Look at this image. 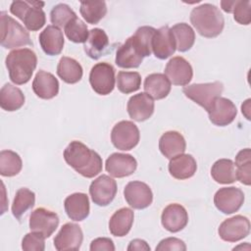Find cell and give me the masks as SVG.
<instances>
[{
  "instance_id": "obj_5",
  "label": "cell",
  "mask_w": 251,
  "mask_h": 251,
  "mask_svg": "<svg viewBox=\"0 0 251 251\" xmlns=\"http://www.w3.org/2000/svg\"><path fill=\"white\" fill-rule=\"evenodd\" d=\"M1 45L7 49H13L25 45H32L29 33L24 26L4 11L0 13Z\"/></svg>"
},
{
  "instance_id": "obj_15",
  "label": "cell",
  "mask_w": 251,
  "mask_h": 251,
  "mask_svg": "<svg viewBox=\"0 0 251 251\" xmlns=\"http://www.w3.org/2000/svg\"><path fill=\"white\" fill-rule=\"evenodd\" d=\"M165 75L175 85H187L193 76V70L190 63L183 57L172 58L166 65Z\"/></svg>"
},
{
  "instance_id": "obj_17",
  "label": "cell",
  "mask_w": 251,
  "mask_h": 251,
  "mask_svg": "<svg viewBox=\"0 0 251 251\" xmlns=\"http://www.w3.org/2000/svg\"><path fill=\"white\" fill-rule=\"evenodd\" d=\"M137 168V162L130 154L113 153L110 155L105 164L107 173L113 177H126L132 175Z\"/></svg>"
},
{
  "instance_id": "obj_19",
  "label": "cell",
  "mask_w": 251,
  "mask_h": 251,
  "mask_svg": "<svg viewBox=\"0 0 251 251\" xmlns=\"http://www.w3.org/2000/svg\"><path fill=\"white\" fill-rule=\"evenodd\" d=\"M154 100L147 93L141 92L131 96L126 105L127 113L133 121L144 122L154 113Z\"/></svg>"
},
{
  "instance_id": "obj_4",
  "label": "cell",
  "mask_w": 251,
  "mask_h": 251,
  "mask_svg": "<svg viewBox=\"0 0 251 251\" xmlns=\"http://www.w3.org/2000/svg\"><path fill=\"white\" fill-rule=\"evenodd\" d=\"M43 6L44 2L14 1L10 6V12L24 23L27 30L36 31L43 27L46 22Z\"/></svg>"
},
{
  "instance_id": "obj_40",
  "label": "cell",
  "mask_w": 251,
  "mask_h": 251,
  "mask_svg": "<svg viewBox=\"0 0 251 251\" xmlns=\"http://www.w3.org/2000/svg\"><path fill=\"white\" fill-rule=\"evenodd\" d=\"M156 28L148 25L140 26L136 29L135 33L131 35L136 42L137 46L142 52L143 57H148L152 52V38Z\"/></svg>"
},
{
  "instance_id": "obj_28",
  "label": "cell",
  "mask_w": 251,
  "mask_h": 251,
  "mask_svg": "<svg viewBox=\"0 0 251 251\" xmlns=\"http://www.w3.org/2000/svg\"><path fill=\"white\" fill-rule=\"evenodd\" d=\"M134 214L129 208H121L116 211L109 221V230L117 237H123L126 235L133 224Z\"/></svg>"
},
{
  "instance_id": "obj_34",
  "label": "cell",
  "mask_w": 251,
  "mask_h": 251,
  "mask_svg": "<svg viewBox=\"0 0 251 251\" xmlns=\"http://www.w3.org/2000/svg\"><path fill=\"white\" fill-rule=\"evenodd\" d=\"M35 194L28 188H20L15 195L12 204V213L17 220H21L23 215L34 206Z\"/></svg>"
},
{
  "instance_id": "obj_18",
  "label": "cell",
  "mask_w": 251,
  "mask_h": 251,
  "mask_svg": "<svg viewBox=\"0 0 251 251\" xmlns=\"http://www.w3.org/2000/svg\"><path fill=\"white\" fill-rule=\"evenodd\" d=\"M143 55L133 37H128L124 44H122L116 53L115 63L118 67L124 69L138 68L143 61Z\"/></svg>"
},
{
  "instance_id": "obj_26",
  "label": "cell",
  "mask_w": 251,
  "mask_h": 251,
  "mask_svg": "<svg viewBox=\"0 0 251 251\" xmlns=\"http://www.w3.org/2000/svg\"><path fill=\"white\" fill-rule=\"evenodd\" d=\"M159 149L168 159H172L179 154H183L186 149L184 137L177 131L170 130L162 134L159 139Z\"/></svg>"
},
{
  "instance_id": "obj_44",
  "label": "cell",
  "mask_w": 251,
  "mask_h": 251,
  "mask_svg": "<svg viewBox=\"0 0 251 251\" xmlns=\"http://www.w3.org/2000/svg\"><path fill=\"white\" fill-rule=\"evenodd\" d=\"M157 251H185L186 246L185 243L176 237H168L159 242V244L156 246Z\"/></svg>"
},
{
  "instance_id": "obj_31",
  "label": "cell",
  "mask_w": 251,
  "mask_h": 251,
  "mask_svg": "<svg viewBox=\"0 0 251 251\" xmlns=\"http://www.w3.org/2000/svg\"><path fill=\"white\" fill-rule=\"evenodd\" d=\"M23 91L11 83H6L0 90V106L3 110L14 112L25 104Z\"/></svg>"
},
{
  "instance_id": "obj_35",
  "label": "cell",
  "mask_w": 251,
  "mask_h": 251,
  "mask_svg": "<svg viewBox=\"0 0 251 251\" xmlns=\"http://www.w3.org/2000/svg\"><path fill=\"white\" fill-rule=\"evenodd\" d=\"M79 12L86 23L96 25L105 17L107 6L104 1H82Z\"/></svg>"
},
{
  "instance_id": "obj_9",
  "label": "cell",
  "mask_w": 251,
  "mask_h": 251,
  "mask_svg": "<svg viewBox=\"0 0 251 251\" xmlns=\"http://www.w3.org/2000/svg\"><path fill=\"white\" fill-rule=\"evenodd\" d=\"M250 232L249 220L241 215H236L225 220L218 228V233L224 241L236 242L247 235Z\"/></svg>"
},
{
  "instance_id": "obj_21",
  "label": "cell",
  "mask_w": 251,
  "mask_h": 251,
  "mask_svg": "<svg viewBox=\"0 0 251 251\" xmlns=\"http://www.w3.org/2000/svg\"><path fill=\"white\" fill-rule=\"evenodd\" d=\"M176 49L174 35L168 25L156 29L152 38V52L155 57L165 60L171 57Z\"/></svg>"
},
{
  "instance_id": "obj_36",
  "label": "cell",
  "mask_w": 251,
  "mask_h": 251,
  "mask_svg": "<svg viewBox=\"0 0 251 251\" xmlns=\"http://www.w3.org/2000/svg\"><path fill=\"white\" fill-rule=\"evenodd\" d=\"M23 167L20 155L12 150L0 152V175L3 176H17Z\"/></svg>"
},
{
  "instance_id": "obj_33",
  "label": "cell",
  "mask_w": 251,
  "mask_h": 251,
  "mask_svg": "<svg viewBox=\"0 0 251 251\" xmlns=\"http://www.w3.org/2000/svg\"><path fill=\"white\" fill-rule=\"evenodd\" d=\"M170 29L174 35L176 49L179 52H186L193 46L195 32L188 24L179 23L173 25Z\"/></svg>"
},
{
  "instance_id": "obj_46",
  "label": "cell",
  "mask_w": 251,
  "mask_h": 251,
  "mask_svg": "<svg viewBox=\"0 0 251 251\" xmlns=\"http://www.w3.org/2000/svg\"><path fill=\"white\" fill-rule=\"evenodd\" d=\"M128 251H133V250H144V251H150V246L147 244V242L143 239H133L129 242V245L127 246Z\"/></svg>"
},
{
  "instance_id": "obj_29",
  "label": "cell",
  "mask_w": 251,
  "mask_h": 251,
  "mask_svg": "<svg viewBox=\"0 0 251 251\" xmlns=\"http://www.w3.org/2000/svg\"><path fill=\"white\" fill-rule=\"evenodd\" d=\"M145 93L155 100H161L168 96L171 91V81L164 74H151L144 79Z\"/></svg>"
},
{
  "instance_id": "obj_47",
  "label": "cell",
  "mask_w": 251,
  "mask_h": 251,
  "mask_svg": "<svg viewBox=\"0 0 251 251\" xmlns=\"http://www.w3.org/2000/svg\"><path fill=\"white\" fill-rule=\"evenodd\" d=\"M235 1H221L222 9L226 13H232Z\"/></svg>"
},
{
  "instance_id": "obj_12",
  "label": "cell",
  "mask_w": 251,
  "mask_h": 251,
  "mask_svg": "<svg viewBox=\"0 0 251 251\" xmlns=\"http://www.w3.org/2000/svg\"><path fill=\"white\" fill-rule=\"evenodd\" d=\"M124 196L127 204L137 210L149 207L153 201V193L149 185L138 180L129 181L126 185Z\"/></svg>"
},
{
  "instance_id": "obj_20",
  "label": "cell",
  "mask_w": 251,
  "mask_h": 251,
  "mask_svg": "<svg viewBox=\"0 0 251 251\" xmlns=\"http://www.w3.org/2000/svg\"><path fill=\"white\" fill-rule=\"evenodd\" d=\"M162 226L170 232L183 229L188 223V214L183 206L177 203L168 205L161 215Z\"/></svg>"
},
{
  "instance_id": "obj_23",
  "label": "cell",
  "mask_w": 251,
  "mask_h": 251,
  "mask_svg": "<svg viewBox=\"0 0 251 251\" xmlns=\"http://www.w3.org/2000/svg\"><path fill=\"white\" fill-rule=\"evenodd\" d=\"M64 207L71 220L75 222L83 221L88 217L90 211L88 196L81 192L73 193L65 199Z\"/></svg>"
},
{
  "instance_id": "obj_1",
  "label": "cell",
  "mask_w": 251,
  "mask_h": 251,
  "mask_svg": "<svg viewBox=\"0 0 251 251\" xmlns=\"http://www.w3.org/2000/svg\"><path fill=\"white\" fill-rule=\"evenodd\" d=\"M64 159L76 173L91 178L102 172V158L80 141H72L64 150Z\"/></svg>"
},
{
  "instance_id": "obj_30",
  "label": "cell",
  "mask_w": 251,
  "mask_h": 251,
  "mask_svg": "<svg viewBox=\"0 0 251 251\" xmlns=\"http://www.w3.org/2000/svg\"><path fill=\"white\" fill-rule=\"evenodd\" d=\"M57 75L66 83L74 84L81 79L83 70L76 60L63 56L57 66Z\"/></svg>"
},
{
  "instance_id": "obj_42",
  "label": "cell",
  "mask_w": 251,
  "mask_h": 251,
  "mask_svg": "<svg viewBox=\"0 0 251 251\" xmlns=\"http://www.w3.org/2000/svg\"><path fill=\"white\" fill-rule=\"evenodd\" d=\"M232 13L235 22L244 25H249L251 22V2L235 0Z\"/></svg>"
},
{
  "instance_id": "obj_41",
  "label": "cell",
  "mask_w": 251,
  "mask_h": 251,
  "mask_svg": "<svg viewBox=\"0 0 251 251\" xmlns=\"http://www.w3.org/2000/svg\"><path fill=\"white\" fill-rule=\"evenodd\" d=\"M76 18L75 13L67 5L60 3L53 7L50 12V21L57 27H65L71 21Z\"/></svg>"
},
{
  "instance_id": "obj_14",
  "label": "cell",
  "mask_w": 251,
  "mask_h": 251,
  "mask_svg": "<svg viewBox=\"0 0 251 251\" xmlns=\"http://www.w3.org/2000/svg\"><path fill=\"white\" fill-rule=\"evenodd\" d=\"M83 240L80 226L74 223L65 224L54 238V247L58 251L79 250Z\"/></svg>"
},
{
  "instance_id": "obj_25",
  "label": "cell",
  "mask_w": 251,
  "mask_h": 251,
  "mask_svg": "<svg viewBox=\"0 0 251 251\" xmlns=\"http://www.w3.org/2000/svg\"><path fill=\"white\" fill-rule=\"evenodd\" d=\"M197 170L196 160L190 154H179L169 163V172L176 179H186L194 176Z\"/></svg>"
},
{
  "instance_id": "obj_24",
  "label": "cell",
  "mask_w": 251,
  "mask_h": 251,
  "mask_svg": "<svg viewBox=\"0 0 251 251\" xmlns=\"http://www.w3.org/2000/svg\"><path fill=\"white\" fill-rule=\"evenodd\" d=\"M32 90L41 99H52L59 93V81L51 73L39 71L33 78Z\"/></svg>"
},
{
  "instance_id": "obj_2",
  "label": "cell",
  "mask_w": 251,
  "mask_h": 251,
  "mask_svg": "<svg viewBox=\"0 0 251 251\" xmlns=\"http://www.w3.org/2000/svg\"><path fill=\"white\" fill-rule=\"evenodd\" d=\"M190 22L196 31L207 38L220 35L225 26V19L219 8L215 5L205 3L192 9Z\"/></svg>"
},
{
  "instance_id": "obj_43",
  "label": "cell",
  "mask_w": 251,
  "mask_h": 251,
  "mask_svg": "<svg viewBox=\"0 0 251 251\" xmlns=\"http://www.w3.org/2000/svg\"><path fill=\"white\" fill-rule=\"evenodd\" d=\"M22 248L25 251H43L45 249V237L35 231L26 233L22 240Z\"/></svg>"
},
{
  "instance_id": "obj_3",
  "label": "cell",
  "mask_w": 251,
  "mask_h": 251,
  "mask_svg": "<svg viewBox=\"0 0 251 251\" xmlns=\"http://www.w3.org/2000/svg\"><path fill=\"white\" fill-rule=\"evenodd\" d=\"M5 63L12 82L21 85L31 78L37 65V57L29 48L16 49L7 55Z\"/></svg>"
},
{
  "instance_id": "obj_27",
  "label": "cell",
  "mask_w": 251,
  "mask_h": 251,
  "mask_svg": "<svg viewBox=\"0 0 251 251\" xmlns=\"http://www.w3.org/2000/svg\"><path fill=\"white\" fill-rule=\"evenodd\" d=\"M109 47V38L102 28H92L89 30L88 37L84 42L83 49L87 56L97 60L103 56Z\"/></svg>"
},
{
  "instance_id": "obj_11",
  "label": "cell",
  "mask_w": 251,
  "mask_h": 251,
  "mask_svg": "<svg viewBox=\"0 0 251 251\" xmlns=\"http://www.w3.org/2000/svg\"><path fill=\"white\" fill-rule=\"evenodd\" d=\"M244 202V193L235 186L220 188L214 196L216 208L226 214L230 215L237 212Z\"/></svg>"
},
{
  "instance_id": "obj_38",
  "label": "cell",
  "mask_w": 251,
  "mask_h": 251,
  "mask_svg": "<svg viewBox=\"0 0 251 251\" xmlns=\"http://www.w3.org/2000/svg\"><path fill=\"white\" fill-rule=\"evenodd\" d=\"M141 85V76L137 72L121 71L117 75V87L125 94L137 91Z\"/></svg>"
},
{
  "instance_id": "obj_37",
  "label": "cell",
  "mask_w": 251,
  "mask_h": 251,
  "mask_svg": "<svg viewBox=\"0 0 251 251\" xmlns=\"http://www.w3.org/2000/svg\"><path fill=\"white\" fill-rule=\"evenodd\" d=\"M236 179L242 184L251 183V151L250 148L240 150L235 157Z\"/></svg>"
},
{
  "instance_id": "obj_39",
  "label": "cell",
  "mask_w": 251,
  "mask_h": 251,
  "mask_svg": "<svg viewBox=\"0 0 251 251\" xmlns=\"http://www.w3.org/2000/svg\"><path fill=\"white\" fill-rule=\"evenodd\" d=\"M64 31L68 39L75 43H84L89 34L87 25L77 17L64 27Z\"/></svg>"
},
{
  "instance_id": "obj_8",
  "label": "cell",
  "mask_w": 251,
  "mask_h": 251,
  "mask_svg": "<svg viewBox=\"0 0 251 251\" xmlns=\"http://www.w3.org/2000/svg\"><path fill=\"white\" fill-rule=\"evenodd\" d=\"M115 69L106 62L97 63L91 68L89 83L92 89L99 95H108L115 88Z\"/></svg>"
},
{
  "instance_id": "obj_45",
  "label": "cell",
  "mask_w": 251,
  "mask_h": 251,
  "mask_svg": "<svg viewBox=\"0 0 251 251\" xmlns=\"http://www.w3.org/2000/svg\"><path fill=\"white\" fill-rule=\"evenodd\" d=\"M114 251L115 245L112 239L108 237H98L94 240H92L90 244V251Z\"/></svg>"
},
{
  "instance_id": "obj_22",
  "label": "cell",
  "mask_w": 251,
  "mask_h": 251,
  "mask_svg": "<svg viewBox=\"0 0 251 251\" xmlns=\"http://www.w3.org/2000/svg\"><path fill=\"white\" fill-rule=\"evenodd\" d=\"M39 44L45 54L49 56L59 55L64 48V35L62 30L53 25H47L38 37Z\"/></svg>"
},
{
  "instance_id": "obj_32",
  "label": "cell",
  "mask_w": 251,
  "mask_h": 251,
  "mask_svg": "<svg viewBox=\"0 0 251 251\" xmlns=\"http://www.w3.org/2000/svg\"><path fill=\"white\" fill-rule=\"evenodd\" d=\"M211 176L221 184L233 183L236 180L235 166L230 159H220L211 168Z\"/></svg>"
},
{
  "instance_id": "obj_7",
  "label": "cell",
  "mask_w": 251,
  "mask_h": 251,
  "mask_svg": "<svg viewBox=\"0 0 251 251\" xmlns=\"http://www.w3.org/2000/svg\"><path fill=\"white\" fill-rule=\"evenodd\" d=\"M140 133L137 126L130 121L117 123L111 131L113 145L122 151L133 149L139 142Z\"/></svg>"
},
{
  "instance_id": "obj_10",
  "label": "cell",
  "mask_w": 251,
  "mask_h": 251,
  "mask_svg": "<svg viewBox=\"0 0 251 251\" xmlns=\"http://www.w3.org/2000/svg\"><path fill=\"white\" fill-rule=\"evenodd\" d=\"M117 182L107 175L95 178L89 186V194L94 204L104 207L109 205L117 194Z\"/></svg>"
},
{
  "instance_id": "obj_6",
  "label": "cell",
  "mask_w": 251,
  "mask_h": 251,
  "mask_svg": "<svg viewBox=\"0 0 251 251\" xmlns=\"http://www.w3.org/2000/svg\"><path fill=\"white\" fill-rule=\"evenodd\" d=\"M223 90L224 85L220 81L193 83L182 88V92L187 98L203 107L206 111L210 109L216 98L221 97Z\"/></svg>"
},
{
  "instance_id": "obj_48",
  "label": "cell",
  "mask_w": 251,
  "mask_h": 251,
  "mask_svg": "<svg viewBox=\"0 0 251 251\" xmlns=\"http://www.w3.org/2000/svg\"><path fill=\"white\" fill-rule=\"evenodd\" d=\"M250 101H251L250 99H247L241 106V112H242V114H244V116L246 117L247 120H250V114H249V112H250Z\"/></svg>"
},
{
  "instance_id": "obj_13",
  "label": "cell",
  "mask_w": 251,
  "mask_h": 251,
  "mask_svg": "<svg viewBox=\"0 0 251 251\" xmlns=\"http://www.w3.org/2000/svg\"><path fill=\"white\" fill-rule=\"evenodd\" d=\"M29 228L31 231L41 233L48 238L59 226V217L56 213L45 208H37L29 216Z\"/></svg>"
},
{
  "instance_id": "obj_16",
  "label": "cell",
  "mask_w": 251,
  "mask_h": 251,
  "mask_svg": "<svg viewBox=\"0 0 251 251\" xmlns=\"http://www.w3.org/2000/svg\"><path fill=\"white\" fill-rule=\"evenodd\" d=\"M207 112L211 123L219 126H226L231 124L237 115L233 102L225 97L216 98Z\"/></svg>"
}]
</instances>
